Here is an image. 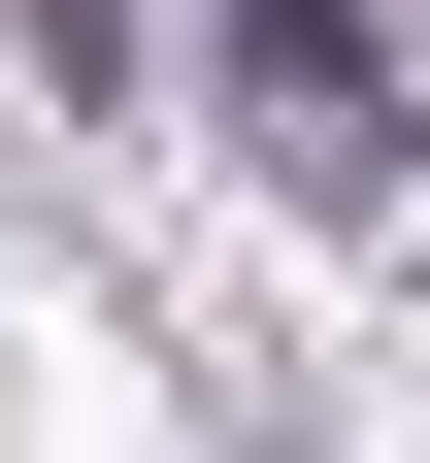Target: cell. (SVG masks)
Here are the masks:
<instances>
[{"label":"cell","mask_w":430,"mask_h":463,"mask_svg":"<svg viewBox=\"0 0 430 463\" xmlns=\"http://www.w3.org/2000/svg\"><path fill=\"white\" fill-rule=\"evenodd\" d=\"M133 33H166V0H33V67H67V99H133Z\"/></svg>","instance_id":"7a4b0ae2"},{"label":"cell","mask_w":430,"mask_h":463,"mask_svg":"<svg viewBox=\"0 0 430 463\" xmlns=\"http://www.w3.org/2000/svg\"><path fill=\"white\" fill-rule=\"evenodd\" d=\"M199 99H232V165H265V199H397V33H364V0H232Z\"/></svg>","instance_id":"6da1fadb"}]
</instances>
